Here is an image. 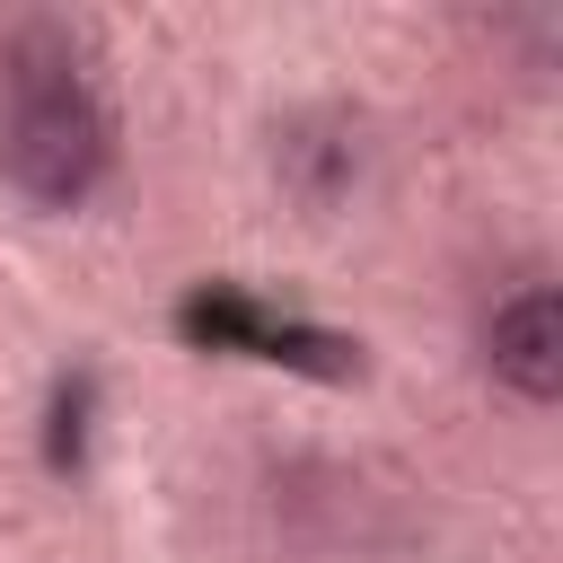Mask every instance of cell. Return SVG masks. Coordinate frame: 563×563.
Returning <instances> with one entry per match:
<instances>
[{"mask_svg": "<svg viewBox=\"0 0 563 563\" xmlns=\"http://www.w3.org/2000/svg\"><path fill=\"white\" fill-rule=\"evenodd\" d=\"M106 158H114V132H106L97 97L70 79V62H62V53H53V62L18 53V62H9V97H0V176H9L26 202L70 211V202L97 194Z\"/></svg>", "mask_w": 563, "mask_h": 563, "instance_id": "1", "label": "cell"}, {"mask_svg": "<svg viewBox=\"0 0 563 563\" xmlns=\"http://www.w3.org/2000/svg\"><path fill=\"white\" fill-rule=\"evenodd\" d=\"M484 361H493V378H501L510 396H528V405L563 396V299H554V290L501 299L493 325H484Z\"/></svg>", "mask_w": 563, "mask_h": 563, "instance_id": "2", "label": "cell"}]
</instances>
